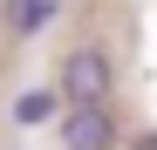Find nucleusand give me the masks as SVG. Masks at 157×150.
I'll list each match as a JSON object with an SVG mask.
<instances>
[{"instance_id": "f257e3e1", "label": "nucleus", "mask_w": 157, "mask_h": 150, "mask_svg": "<svg viewBox=\"0 0 157 150\" xmlns=\"http://www.w3.org/2000/svg\"><path fill=\"white\" fill-rule=\"evenodd\" d=\"M55 89H62V103H109V89H116V62H109V48H96V41L68 48Z\"/></svg>"}, {"instance_id": "f03ea898", "label": "nucleus", "mask_w": 157, "mask_h": 150, "mask_svg": "<svg viewBox=\"0 0 157 150\" xmlns=\"http://www.w3.org/2000/svg\"><path fill=\"white\" fill-rule=\"evenodd\" d=\"M62 150H116L109 103H68L62 109Z\"/></svg>"}, {"instance_id": "7ed1b4c3", "label": "nucleus", "mask_w": 157, "mask_h": 150, "mask_svg": "<svg viewBox=\"0 0 157 150\" xmlns=\"http://www.w3.org/2000/svg\"><path fill=\"white\" fill-rule=\"evenodd\" d=\"M62 109H68V103H62V89H55V82H34V89H21V96H14V109H7V116H14V130H34V123H55Z\"/></svg>"}, {"instance_id": "20e7f679", "label": "nucleus", "mask_w": 157, "mask_h": 150, "mask_svg": "<svg viewBox=\"0 0 157 150\" xmlns=\"http://www.w3.org/2000/svg\"><path fill=\"white\" fill-rule=\"evenodd\" d=\"M55 14H62V0H14V7H7L14 34H41V28H48Z\"/></svg>"}, {"instance_id": "39448f33", "label": "nucleus", "mask_w": 157, "mask_h": 150, "mask_svg": "<svg viewBox=\"0 0 157 150\" xmlns=\"http://www.w3.org/2000/svg\"><path fill=\"white\" fill-rule=\"evenodd\" d=\"M137 150H157V130H144V137H137Z\"/></svg>"}]
</instances>
